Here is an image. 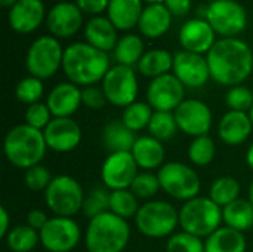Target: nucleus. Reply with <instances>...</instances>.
Instances as JSON below:
<instances>
[{
    "label": "nucleus",
    "mask_w": 253,
    "mask_h": 252,
    "mask_svg": "<svg viewBox=\"0 0 253 252\" xmlns=\"http://www.w3.org/2000/svg\"><path fill=\"white\" fill-rule=\"evenodd\" d=\"M82 24L83 15L76 3L61 1L47 13V28L55 37H71L82 28Z\"/></svg>",
    "instance_id": "obj_19"
},
{
    "label": "nucleus",
    "mask_w": 253,
    "mask_h": 252,
    "mask_svg": "<svg viewBox=\"0 0 253 252\" xmlns=\"http://www.w3.org/2000/svg\"><path fill=\"white\" fill-rule=\"evenodd\" d=\"M179 42L184 50L203 55L208 53L216 43V33L206 19L194 18L181 27Z\"/></svg>",
    "instance_id": "obj_18"
},
{
    "label": "nucleus",
    "mask_w": 253,
    "mask_h": 252,
    "mask_svg": "<svg viewBox=\"0 0 253 252\" xmlns=\"http://www.w3.org/2000/svg\"><path fill=\"white\" fill-rule=\"evenodd\" d=\"M222 220V208L209 196H197L187 201L179 211V226L182 232L194 235L200 239L215 233Z\"/></svg>",
    "instance_id": "obj_5"
},
{
    "label": "nucleus",
    "mask_w": 253,
    "mask_h": 252,
    "mask_svg": "<svg viewBox=\"0 0 253 252\" xmlns=\"http://www.w3.org/2000/svg\"><path fill=\"white\" fill-rule=\"evenodd\" d=\"M135 223L144 236L160 239L173 235L179 226V212L168 202L151 201L139 208Z\"/></svg>",
    "instance_id": "obj_6"
},
{
    "label": "nucleus",
    "mask_w": 253,
    "mask_h": 252,
    "mask_svg": "<svg viewBox=\"0 0 253 252\" xmlns=\"http://www.w3.org/2000/svg\"><path fill=\"white\" fill-rule=\"evenodd\" d=\"M136 135L130 131L122 120H111L102 129V144L104 149L111 153H126L132 151Z\"/></svg>",
    "instance_id": "obj_27"
},
{
    "label": "nucleus",
    "mask_w": 253,
    "mask_h": 252,
    "mask_svg": "<svg viewBox=\"0 0 253 252\" xmlns=\"http://www.w3.org/2000/svg\"><path fill=\"white\" fill-rule=\"evenodd\" d=\"M173 68V55L165 49H153L144 53L138 64V70L145 77H160Z\"/></svg>",
    "instance_id": "obj_30"
},
{
    "label": "nucleus",
    "mask_w": 253,
    "mask_h": 252,
    "mask_svg": "<svg viewBox=\"0 0 253 252\" xmlns=\"http://www.w3.org/2000/svg\"><path fill=\"white\" fill-rule=\"evenodd\" d=\"M4 156L15 168L30 169L40 165L46 156L47 144L43 131L28 126L27 123L12 128L4 138Z\"/></svg>",
    "instance_id": "obj_3"
},
{
    "label": "nucleus",
    "mask_w": 253,
    "mask_h": 252,
    "mask_svg": "<svg viewBox=\"0 0 253 252\" xmlns=\"http://www.w3.org/2000/svg\"><path fill=\"white\" fill-rule=\"evenodd\" d=\"M239 196H240V184L231 175L219 177L211 186L209 198L221 208H225L227 205L233 203L234 201L239 199Z\"/></svg>",
    "instance_id": "obj_33"
},
{
    "label": "nucleus",
    "mask_w": 253,
    "mask_h": 252,
    "mask_svg": "<svg viewBox=\"0 0 253 252\" xmlns=\"http://www.w3.org/2000/svg\"><path fill=\"white\" fill-rule=\"evenodd\" d=\"M246 163H248V166L253 171V143L249 146V149H248V153H246Z\"/></svg>",
    "instance_id": "obj_50"
},
{
    "label": "nucleus",
    "mask_w": 253,
    "mask_h": 252,
    "mask_svg": "<svg viewBox=\"0 0 253 252\" xmlns=\"http://www.w3.org/2000/svg\"><path fill=\"white\" fill-rule=\"evenodd\" d=\"M84 36L89 45H92L93 48L102 52L114 50L119 42L117 28L108 18L104 16L92 18L84 27Z\"/></svg>",
    "instance_id": "obj_25"
},
{
    "label": "nucleus",
    "mask_w": 253,
    "mask_h": 252,
    "mask_svg": "<svg viewBox=\"0 0 253 252\" xmlns=\"http://www.w3.org/2000/svg\"><path fill=\"white\" fill-rule=\"evenodd\" d=\"M209 1H211V3H212V1H216V0H209Z\"/></svg>",
    "instance_id": "obj_55"
},
{
    "label": "nucleus",
    "mask_w": 253,
    "mask_h": 252,
    "mask_svg": "<svg viewBox=\"0 0 253 252\" xmlns=\"http://www.w3.org/2000/svg\"><path fill=\"white\" fill-rule=\"evenodd\" d=\"M215 141L209 135L196 137L188 147V157L196 166H206L215 159Z\"/></svg>",
    "instance_id": "obj_37"
},
{
    "label": "nucleus",
    "mask_w": 253,
    "mask_h": 252,
    "mask_svg": "<svg viewBox=\"0 0 253 252\" xmlns=\"http://www.w3.org/2000/svg\"><path fill=\"white\" fill-rule=\"evenodd\" d=\"M211 77L224 86L243 83L253 70V53L248 43L237 37L218 40L206 55Z\"/></svg>",
    "instance_id": "obj_1"
},
{
    "label": "nucleus",
    "mask_w": 253,
    "mask_h": 252,
    "mask_svg": "<svg viewBox=\"0 0 253 252\" xmlns=\"http://www.w3.org/2000/svg\"><path fill=\"white\" fill-rule=\"evenodd\" d=\"M205 252H246V239L242 232L219 227L205 239Z\"/></svg>",
    "instance_id": "obj_28"
},
{
    "label": "nucleus",
    "mask_w": 253,
    "mask_h": 252,
    "mask_svg": "<svg viewBox=\"0 0 253 252\" xmlns=\"http://www.w3.org/2000/svg\"><path fill=\"white\" fill-rule=\"evenodd\" d=\"M64 50L55 36H42L28 48L25 65L30 76L40 80L52 77L62 67Z\"/></svg>",
    "instance_id": "obj_8"
},
{
    "label": "nucleus",
    "mask_w": 253,
    "mask_h": 252,
    "mask_svg": "<svg viewBox=\"0 0 253 252\" xmlns=\"http://www.w3.org/2000/svg\"><path fill=\"white\" fill-rule=\"evenodd\" d=\"M10 218H9V212L4 206H0V236L6 238L7 233L10 232Z\"/></svg>",
    "instance_id": "obj_49"
},
{
    "label": "nucleus",
    "mask_w": 253,
    "mask_h": 252,
    "mask_svg": "<svg viewBox=\"0 0 253 252\" xmlns=\"http://www.w3.org/2000/svg\"><path fill=\"white\" fill-rule=\"evenodd\" d=\"M47 149L58 153L74 150L82 141V129L71 117H53L43 131Z\"/></svg>",
    "instance_id": "obj_17"
},
{
    "label": "nucleus",
    "mask_w": 253,
    "mask_h": 252,
    "mask_svg": "<svg viewBox=\"0 0 253 252\" xmlns=\"http://www.w3.org/2000/svg\"><path fill=\"white\" fill-rule=\"evenodd\" d=\"M139 208L138 196L130 189L110 192V212L114 215L123 220L135 218Z\"/></svg>",
    "instance_id": "obj_32"
},
{
    "label": "nucleus",
    "mask_w": 253,
    "mask_h": 252,
    "mask_svg": "<svg viewBox=\"0 0 253 252\" xmlns=\"http://www.w3.org/2000/svg\"><path fill=\"white\" fill-rule=\"evenodd\" d=\"M225 102L231 111H242L249 113L253 107V94L252 91L246 86L237 85L230 88L225 97Z\"/></svg>",
    "instance_id": "obj_42"
},
{
    "label": "nucleus",
    "mask_w": 253,
    "mask_h": 252,
    "mask_svg": "<svg viewBox=\"0 0 253 252\" xmlns=\"http://www.w3.org/2000/svg\"><path fill=\"white\" fill-rule=\"evenodd\" d=\"M173 113L179 131L190 137L208 135L212 128V111L200 100H185Z\"/></svg>",
    "instance_id": "obj_15"
},
{
    "label": "nucleus",
    "mask_w": 253,
    "mask_h": 252,
    "mask_svg": "<svg viewBox=\"0 0 253 252\" xmlns=\"http://www.w3.org/2000/svg\"><path fill=\"white\" fill-rule=\"evenodd\" d=\"M102 91L107 101L116 107L126 108L136 102L138 97V77L133 67L114 65L102 79Z\"/></svg>",
    "instance_id": "obj_10"
},
{
    "label": "nucleus",
    "mask_w": 253,
    "mask_h": 252,
    "mask_svg": "<svg viewBox=\"0 0 253 252\" xmlns=\"http://www.w3.org/2000/svg\"><path fill=\"white\" fill-rule=\"evenodd\" d=\"M110 0H76V4L82 12L92 13V15H99L104 10L108 9Z\"/></svg>",
    "instance_id": "obj_46"
},
{
    "label": "nucleus",
    "mask_w": 253,
    "mask_h": 252,
    "mask_svg": "<svg viewBox=\"0 0 253 252\" xmlns=\"http://www.w3.org/2000/svg\"><path fill=\"white\" fill-rule=\"evenodd\" d=\"M82 102L90 108V110H101L105 107L107 97L102 91V88H96V86H86L82 89Z\"/></svg>",
    "instance_id": "obj_45"
},
{
    "label": "nucleus",
    "mask_w": 253,
    "mask_h": 252,
    "mask_svg": "<svg viewBox=\"0 0 253 252\" xmlns=\"http://www.w3.org/2000/svg\"><path fill=\"white\" fill-rule=\"evenodd\" d=\"M47 221H49V217L42 209H33L27 215V224L37 232H40L47 224Z\"/></svg>",
    "instance_id": "obj_48"
},
{
    "label": "nucleus",
    "mask_w": 253,
    "mask_h": 252,
    "mask_svg": "<svg viewBox=\"0 0 253 252\" xmlns=\"http://www.w3.org/2000/svg\"><path fill=\"white\" fill-rule=\"evenodd\" d=\"M44 19V6L42 0H18L9 10L10 27L21 34H30Z\"/></svg>",
    "instance_id": "obj_21"
},
{
    "label": "nucleus",
    "mask_w": 253,
    "mask_h": 252,
    "mask_svg": "<svg viewBox=\"0 0 253 252\" xmlns=\"http://www.w3.org/2000/svg\"><path fill=\"white\" fill-rule=\"evenodd\" d=\"M222 220L227 227L237 232H246L253 227V205L251 201L237 199L222 208Z\"/></svg>",
    "instance_id": "obj_29"
},
{
    "label": "nucleus",
    "mask_w": 253,
    "mask_h": 252,
    "mask_svg": "<svg viewBox=\"0 0 253 252\" xmlns=\"http://www.w3.org/2000/svg\"><path fill=\"white\" fill-rule=\"evenodd\" d=\"M82 211L84 212V215L89 220H92L104 212H108L110 211V192H107V189H104V187L92 189L84 196Z\"/></svg>",
    "instance_id": "obj_38"
},
{
    "label": "nucleus",
    "mask_w": 253,
    "mask_h": 252,
    "mask_svg": "<svg viewBox=\"0 0 253 252\" xmlns=\"http://www.w3.org/2000/svg\"><path fill=\"white\" fill-rule=\"evenodd\" d=\"M147 129L151 137H154L156 140L162 143L172 140L179 131L176 119H175V113H170V111H154Z\"/></svg>",
    "instance_id": "obj_35"
},
{
    "label": "nucleus",
    "mask_w": 253,
    "mask_h": 252,
    "mask_svg": "<svg viewBox=\"0 0 253 252\" xmlns=\"http://www.w3.org/2000/svg\"><path fill=\"white\" fill-rule=\"evenodd\" d=\"M7 248L13 252L33 251L40 242V235L33 227L27 226H15L10 229L7 236L4 238Z\"/></svg>",
    "instance_id": "obj_34"
},
{
    "label": "nucleus",
    "mask_w": 253,
    "mask_h": 252,
    "mask_svg": "<svg viewBox=\"0 0 253 252\" xmlns=\"http://www.w3.org/2000/svg\"><path fill=\"white\" fill-rule=\"evenodd\" d=\"M172 16H185L190 12L191 0H165L163 3Z\"/></svg>",
    "instance_id": "obj_47"
},
{
    "label": "nucleus",
    "mask_w": 253,
    "mask_h": 252,
    "mask_svg": "<svg viewBox=\"0 0 253 252\" xmlns=\"http://www.w3.org/2000/svg\"><path fill=\"white\" fill-rule=\"evenodd\" d=\"M53 177L50 175L49 169L43 165H36L25 171V186L31 192H46L49 184L52 183Z\"/></svg>",
    "instance_id": "obj_43"
},
{
    "label": "nucleus",
    "mask_w": 253,
    "mask_h": 252,
    "mask_svg": "<svg viewBox=\"0 0 253 252\" xmlns=\"http://www.w3.org/2000/svg\"><path fill=\"white\" fill-rule=\"evenodd\" d=\"M160 181L157 174H153L151 171L139 172L135 178V181L130 186V190L141 199H151L154 198L160 190Z\"/></svg>",
    "instance_id": "obj_41"
},
{
    "label": "nucleus",
    "mask_w": 253,
    "mask_h": 252,
    "mask_svg": "<svg viewBox=\"0 0 253 252\" xmlns=\"http://www.w3.org/2000/svg\"><path fill=\"white\" fill-rule=\"evenodd\" d=\"M132 156L138 165V168L144 171H154L160 169L165 163V146L162 141L156 140L151 135L139 137L135 141V146L132 149Z\"/></svg>",
    "instance_id": "obj_23"
},
{
    "label": "nucleus",
    "mask_w": 253,
    "mask_h": 252,
    "mask_svg": "<svg viewBox=\"0 0 253 252\" xmlns=\"http://www.w3.org/2000/svg\"><path fill=\"white\" fill-rule=\"evenodd\" d=\"M43 91H44V88H43V83L40 79H37L34 76H27L18 82L15 95L19 102L33 105L36 102H40V98L43 97Z\"/></svg>",
    "instance_id": "obj_39"
},
{
    "label": "nucleus",
    "mask_w": 253,
    "mask_h": 252,
    "mask_svg": "<svg viewBox=\"0 0 253 252\" xmlns=\"http://www.w3.org/2000/svg\"><path fill=\"white\" fill-rule=\"evenodd\" d=\"M160 187L178 201H190L199 196L202 183L199 174L185 163L168 162L157 172Z\"/></svg>",
    "instance_id": "obj_9"
},
{
    "label": "nucleus",
    "mask_w": 253,
    "mask_h": 252,
    "mask_svg": "<svg viewBox=\"0 0 253 252\" xmlns=\"http://www.w3.org/2000/svg\"><path fill=\"white\" fill-rule=\"evenodd\" d=\"M16 3H18V0H0V4L3 7H9V9H12Z\"/></svg>",
    "instance_id": "obj_51"
},
{
    "label": "nucleus",
    "mask_w": 253,
    "mask_h": 252,
    "mask_svg": "<svg viewBox=\"0 0 253 252\" xmlns=\"http://www.w3.org/2000/svg\"><path fill=\"white\" fill-rule=\"evenodd\" d=\"M138 169L139 168L132 153H111L102 163L101 178L104 186L111 192L130 189L132 183L139 174Z\"/></svg>",
    "instance_id": "obj_14"
},
{
    "label": "nucleus",
    "mask_w": 253,
    "mask_h": 252,
    "mask_svg": "<svg viewBox=\"0 0 253 252\" xmlns=\"http://www.w3.org/2000/svg\"><path fill=\"white\" fill-rule=\"evenodd\" d=\"M154 114V110L151 108L150 104L145 102H133L129 107L123 108L122 113V122L135 134L148 128L151 117Z\"/></svg>",
    "instance_id": "obj_36"
},
{
    "label": "nucleus",
    "mask_w": 253,
    "mask_h": 252,
    "mask_svg": "<svg viewBox=\"0 0 253 252\" xmlns=\"http://www.w3.org/2000/svg\"><path fill=\"white\" fill-rule=\"evenodd\" d=\"M130 241V227L126 220L104 212L89 221L84 242L89 252H122Z\"/></svg>",
    "instance_id": "obj_4"
},
{
    "label": "nucleus",
    "mask_w": 253,
    "mask_h": 252,
    "mask_svg": "<svg viewBox=\"0 0 253 252\" xmlns=\"http://www.w3.org/2000/svg\"><path fill=\"white\" fill-rule=\"evenodd\" d=\"M144 42L136 34H125L119 39L114 48V58L120 65L133 67L138 65L144 56Z\"/></svg>",
    "instance_id": "obj_31"
},
{
    "label": "nucleus",
    "mask_w": 253,
    "mask_h": 252,
    "mask_svg": "<svg viewBox=\"0 0 253 252\" xmlns=\"http://www.w3.org/2000/svg\"><path fill=\"white\" fill-rule=\"evenodd\" d=\"M142 0H110L108 19L117 30L126 31L138 25L142 15Z\"/></svg>",
    "instance_id": "obj_26"
},
{
    "label": "nucleus",
    "mask_w": 253,
    "mask_h": 252,
    "mask_svg": "<svg viewBox=\"0 0 253 252\" xmlns=\"http://www.w3.org/2000/svg\"><path fill=\"white\" fill-rule=\"evenodd\" d=\"M173 74L187 88H202L211 79L208 59L203 55L179 50L173 55Z\"/></svg>",
    "instance_id": "obj_16"
},
{
    "label": "nucleus",
    "mask_w": 253,
    "mask_h": 252,
    "mask_svg": "<svg viewBox=\"0 0 253 252\" xmlns=\"http://www.w3.org/2000/svg\"><path fill=\"white\" fill-rule=\"evenodd\" d=\"M249 201H251V203L253 205V180L252 183H251V187H249Z\"/></svg>",
    "instance_id": "obj_52"
},
{
    "label": "nucleus",
    "mask_w": 253,
    "mask_h": 252,
    "mask_svg": "<svg viewBox=\"0 0 253 252\" xmlns=\"http://www.w3.org/2000/svg\"><path fill=\"white\" fill-rule=\"evenodd\" d=\"M142 1H147L148 4H156V3H165V0H142Z\"/></svg>",
    "instance_id": "obj_53"
},
{
    "label": "nucleus",
    "mask_w": 253,
    "mask_h": 252,
    "mask_svg": "<svg viewBox=\"0 0 253 252\" xmlns=\"http://www.w3.org/2000/svg\"><path fill=\"white\" fill-rule=\"evenodd\" d=\"M166 252H205V242L187 232L173 233L166 242Z\"/></svg>",
    "instance_id": "obj_40"
},
{
    "label": "nucleus",
    "mask_w": 253,
    "mask_h": 252,
    "mask_svg": "<svg viewBox=\"0 0 253 252\" xmlns=\"http://www.w3.org/2000/svg\"><path fill=\"white\" fill-rule=\"evenodd\" d=\"M172 25V13L163 3L148 4L144 7L138 22L139 31L148 39L162 37Z\"/></svg>",
    "instance_id": "obj_24"
},
{
    "label": "nucleus",
    "mask_w": 253,
    "mask_h": 252,
    "mask_svg": "<svg viewBox=\"0 0 253 252\" xmlns=\"http://www.w3.org/2000/svg\"><path fill=\"white\" fill-rule=\"evenodd\" d=\"M110 68L107 52L89 43H73L64 50L62 70L70 82L77 86L86 88L102 82Z\"/></svg>",
    "instance_id": "obj_2"
},
{
    "label": "nucleus",
    "mask_w": 253,
    "mask_h": 252,
    "mask_svg": "<svg viewBox=\"0 0 253 252\" xmlns=\"http://www.w3.org/2000/svg\"><path fill=\"white\" fill-rule=\"evenodd\" d=\"M206 21L215 33L224 37H236L248 25L246 9L236 0H216L209 4Z\"/></svg>",
    "instance_id": "obj_11"
},
{
    "label": "nucleus",
    "mask_w": 253,
    "mask_h": 252,
    "mask_svg": "<svg viewBox=\"0 0 253 252\" xmlns=\"http://www.w3.org/2000/svg\"><path fill=\"white\" fill-rule=\"evenodd\" d=\"M252 120L249 113L242 111H228L222 116L218 125L219 138L228 146L243 144L252 134Z\"/></svg>",
    "instance_id": "obj_22"
},
{
    "label": "nucleus",
    "mask_w": 253,
    "mask_h": 252,
    "mask_svg": "<svg viewBox=\"0 0 253 252\" xmlns=\"http://www.w3.org/2000/svg\"><path fill=\"white\" fill-rule=\"evenodd\" d=\"M185 86L175 74H163L151 80L147 89L148 104L154 111L173 113L185 100Z\"/></svg>",
    "instance_id": "obj_13"
},
{
    "label": "nucleus",
    "mask_w": 253,
    "mask_h": 252,
    "mask_svg": "<svg viewBox=\"0 0 253 252\" xmlns=\"http://www.w3.org/2000/svg\"><path fill=\"white\" fill-rule=\"evenodd\" d=\"M39 235L44 250L49 252H70L79 245L82 230L73 218L53 217L49 218Z\"/></svg>",
    "instance_id": "obj_12"
},
{
    "label": "nucleus",
    "mask_w": 253,
    "mask_h": 252,
    "mask_svg": "<svg viewBox=\"0 0 253 252\" xmlns=\"http://www.w3.org/2000/svg\"><path fill=\"white\" fill-rule=\"evenodd\" d=\"M44 201L56 217L71 218L82 211L84 195L76 178L70 175H56L44 192Z\"/></svg>",
    "instance_id": "obj_7"
},
{
    "label": "nucleus",
    "mask_w": 253,
    "mask_h": 252,
    "mask_svg": "<svg viewBox=\"0 0 253 252\" xmlns=\"http://www.w3.org/2000/svg\"><path fill=\"white\" fill-rule=\"evenodd\" d=\"M52 122V113L47 107V104L36 102L33 105H28L25 111V123L31 128H36L39 131H44L46 126Z\"/></svg>",
    "instance_id": "obj_44"
},
{
    "label": "nucleus",
    "mask_w": 253,
    "mask_h": 252,
    "mask_svg": "<svg viewBox=\"0 0 253 252\" xmlns=\"http://www.w3.org/2000/svg\"><path fill=\"white\" fill-rule=\"evenodd\" d=\"M46 104L53 117H71L83 104L82 89L71 82L59 83L49 92Z\"/></svg>",
    "instance_id": "obj_20"
},
{
    "label": "nucleus",
    "mask_w": 253,
    "mask_h": 252,
    "mask_svg": "<svg viewBox=\"0 0 253 252\" xmlns=\"http://www.w3.org/2000/svg\"><path fill=\"white\" fill-rule=\"evenodd\" d=\"M249 117H251V120H252V125H253V107L251 108V111H249Z\"/></svg>",
    "instance_id": "obj_54"
}]
</instances>
